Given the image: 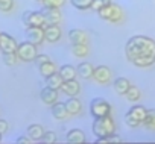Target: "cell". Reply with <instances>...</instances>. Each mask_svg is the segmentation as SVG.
Wrapping results in <instances>:
<instances>
[{
    "label": "cell",
    "mask_w": 155,
    "mask_h": 144,
    "mask_svg": "<svg viewBox=\"0 0 155 144\" xmlns=\"http://www.w3.org/2000/svg\"><path fill=\"white\" fill-rule=\"evenodd\" d=\"M65 141L70 144H84L87 142V136L81 129H70L65 135Z\"/></svg>",
    "instance_id": "obj_15"
},
{
    "label": "cell",
    "mask_w": 155,
    "mask_h": 144,
    "mask_svg": "<svg viewBox=\"0 0 155 144\" xmlns=\"http://www.w3.org/2000/svg\"><path fill=\"white\" fill-rule=\"evenodd\" d=\"M15 142H17V144H29V142H34V141H32L29 136H18Z\"/></svg>",
    "instance_id": "obj_37"
},
{
    "label": "cell",
    "mask_w": 155,
    "mask_h": 144,
    "mask_svg": "<svg viewBox=\"0 0 155 144\" xmlns=\"http://www.w3.org/2000/svg\"><path fill=\"white\" fill-rule=\"evenodd\" d=\"M96 144H110V142H116V144H120L122 142V138L119 136V135H116V133H111V135H108V136H104V138H97L96 141H94Z\"/></svg>",
    "instance_id": "obj_29"
},
{
    "label": "cell",
    "mask_w": 155,
    "mask_h": 144,
    "mask_svg": "<svg viewBox=\"0 0 155 144\" xmlns=\"http://www.w3.org/2000/svg\"><path fill=\"white\" fill-rule=\"evenodd\" d=\"M91 132L96 138H104V136H108L111 133L116 132V123L110 115H105V117H97L94 118L93 124H91Z\"/></svg>",
    "instance_id": "obj_2"
},
{
    "label": "cell",
    "mask_w": 155,
    "mask_h": 144,
    "mask_svg": "<svg viewBox=\"0 0 155 144\" xmlns=\"http://www.w3.org/2000/svg\"><path fill=\"white\" fill-rule=\"evenodd\" d=\"M17 56L20 61L23 62H34L37 55H38V50H37V44L31 43V41H25V43H20L17 46V50H15Z\"/></svg>",
    "instance_id": "obj_5"
},
{
    "label": "cell",
    "mask_w": 155,
    "mask_h": 144,
    "mask_svg": "<svg viewBox=\"0 0 155 144\" xmlns=\"http://www.w3.org/2000/svg\"><path fill=\"white\" fill-rule=\"evenodd\" d=\"M90 114L97 118V117H105V115H110L111 114V105L102 99V97H94L91 102H90Z\"/></svg>",
    "instance_id": "obj_6"
},
{
    "label": "cell",
    "mask_w": 155,
    "mask_h": 144,
    "mask_svg": "<svg viewBox=\"0 0 155 144\" xmlns=\"http://www.w3.org/2000/svg\"><path fill=\"white\" fill-rule=\"evenodd\" d=\"M26 40L34 44H41L44 41V27L43 26H28L25 30Z\"/></svg>",
    "instance_id": "obj_9"
},
{
    "label": "cell",
    "mask_w": 155,
    "mask_h": 144,
    "mask_svg": "<svg viewBox=\"0 0 155 144\" xmlns=\"http://www.w3.org/2000/svg\"><path fill=\"white\" fill-rule=\"evenodd\" d=\"M129 87H131V84H129V81L126 78H117L114 81V84H113V88H114V91L119 96H125V93L128 91Z\"/></svg>",
    "instance_id": "obj_21"
},
{
    "label": "cell",
    "mask_w": 155,
    "mask_h": 144,
    "mask_svg": "<svg viewBox=\"0 0 155 144\" xmlns=\"http://www.w3.org/2000/svg\"><path fill=\"white\" fill-rule=\"evenodd\" d=\"M111 70L107 67V65H99V67H94V71H93V79L97 82V84H108L111 81Z\"/></svg>",
    "instance_id": "obj_10"
},
{
    "label": "cell",
    "mask_w": 155,
    "mask_h": 144,
    "mask_svg": "<svg viewBox=\"0 0 155 144\" xmlns=\"http://www.w3.org/2000/svg\"><path fill=\"white\" fill-rule=\"evenodd\" d=\"M58 73L61 75V78H62L64 81H67V79H76V76H78L76 68H74L73 65H70V64L61 65V68H59Z\"/></svg>",
    "instance_id": "obj_22"
},
{
    "label": "cell",
    "mask_w": 155,
    "mask_h": 144,
    "mask_svg": "<svg viewBox=\"0 0 155 144\" xmlns=\"http://www.w3.org/2000/svg\"><path fill=\"white\" fill-rule=\"evenodd\" d=\"M21 21L23 24L28 27V26H46V21H44V15L41 11H26L23 15H21Z\"/></svg>",
    "instance_id": "obj_7"
},
{
    "label": "cell",
    "mask_w": 155,
    "mask_h": 144,
    "mask_svg": "<svg viewBox=\"0 0 155 144\" xmlns=\"http://www.w3.org/2000/svg\"><path fill=\"white\" fill-rule=\"evenodd\" d=\"M126 59L140 68L155 64V41L146 35H134L125 44Z\"/></svg>",
    "instance_id": "obj_1"
},
{
    "label": "cell",
    "mask_w": 155,
    "mask_h": 144,
    "mask_svg": "<svg viewBox=\"0 0 155 144\" xmlns=\"http://www.w3.org/2000/svg\"><path fill=\"white\" fill-rule=\"evenodd\" d=\"M46 61H49V56H47V55H43V53H38L34 62H35L37 65H40V64H43V62H46Z\"/></svg>",
    "instance_id": "obj_35"
},
{
    "label": "cell",
    "mask_w": 155,
    "mask_h": 144,
    "mask_svg": "<svg viewBox=\"0 0 155 144\" xmlns=\"http://www.w3.org/2000/svg\"><path fill=\"white\" fill-rule=\"evenodd\" d=\"M17 46L18 43L14 37L5 32H0V52L2 53H15Z\"/></svg>",
    "instance_id": "obj_8"
},
{
    "label": "cell",
    "mask_w": 155,
    "mask_h": 144,
    "mask_svg": "<svg viewBox=\"0 0 155 144\" xmlns=\"http://www.w3.org/2000/svg\"><path fill=\"white\" fill-rule=\"evenodd\" d=\"M8 129H9V126H8V121L0 118V133L3 135L5 132H8Z\"/></svg>",
    "instance_id": "obj_36"
},
{
    "label": "cell",
    "mask_w": 155,
    "mask_h": 144,
    "mask_svg": "<svg viewBox=\"0 0 155 144\" xmlns=\"http://www.w3.org/2000/svg\"><path fill=\"white\" fill-rule=\"evenodd\" d=\"M64 103H65V108H67L68 115H79V114H81V111H82V103L78 100L76 97H68V100L64 102Z\"/></svg>",
    "instance_id": "obj_19"
},
{
    "label": "cell",
    "mask_w": 155,
    "mask_h": 144,
    "mask_svg": "<svg viewBox=\"0 0 155 144\" xmlns=\"http://www.w3.org/2000/svg\"><path fill=\"white\" fill-rule=\"evenodd\" d=\"M93 0H70V3L74 9H79V11H85L90 9Z\"/></svg>",
    "instance_id": "obj_28"
},
{
    "label": "cell",
    "mask_w": 155,
    "mask_h": 144,
    "mask_svg": "<svg viewBox=\"0 0 155 144\" xmlns=\"http://www.w3.org/2000/svg\"><path fill=\"white\" fill-rule=\"evenodd\" d=\"M90 49L87 46V43L84 44H71V55L76 58H85L88 55Z\"/></svg>",
    "instance_id": "obj_25"
},
{
    "label": "cell",
    "mask_w": 155,
    "mask_h": 144,
    "mask_svg": "<svg viewBox=\"0 0 155 144\" xmlns=\"http://www.w3.org/2000/svg\"><path fill=\"white\" fill-rule=\"evenodd\" d=\"M87 40H88V37L82 29H71L68 32V41L71 44H84V43H87Z\"/></svg>",
    "instance_id": "obj_18"
},
{
    "label": "cell",
    "mask_w": 155,
    "mask_h": 144,
    "mask_svg": "<svg viewBox=\"0 0 155 144\" xmlns=\"http://www.w3.org/2000/svg\"><path fill=\"white\" fill-rule=\"evenodd\" d=\"M0 142H2V133H0Z\"/></svg>",
    "instance_id": "obj_38"
},
{
    "label": "cell",
    "mask_w": 155,
    "mask_h": 144,
    "mask_svg": "<svg viewBox=\"0 0 155 144\" xmlns=\"http://www.w3.org/2000/svg\"><path fill=\"white\" fill-rule=\"evenodd\" d=\"M40 99H41V102L44 105L52 106L55 102H58V90L50 88V87L46 85V88H43L41 93H40Z\"/></svg>",
    "instance_id": "obj_14"
},
{
    "label": "cell",
    "mask_w": 155,
    "mask_h": 144,
    "mask_svg": "<svg viewBox=\"0 0 155 144\" xmlns=\"http://www.w3.org/2000/svg\"><path fill=\"white\" fill-rule=\"evenodd\" d=\"M62 82H64V79L61 78V75L58 73V71H55L53 75H50V76L46 78V85L50 87V88H55V90H59L61 85H62Z\"/></svg>",
    "instance_id": "obj_24"
},
{
    "label": "cell",
    "mask_w": 155,
    "mask_h": 144,
    "mask_svg": "<svg viewBox=\"0 0 155 144\" xmlns=\"http://www.w3.org/2000/svg\"><path fill=\"white\" fill-rule=\"evenodd\" d=\"M76 71H78V76L82 78V79H93L94 67L90 62H81L79 65L76 67Z\"/></svg>",
    "instance_id": "obj_17"
},
{
    "label": "cell",
    "mask_w": 155,
    "mask_h": 144,
    "mask_svg": "<svg viewBox=\"0 0 155 144\" xmlns=\"http://www.w3.org/2000/svg\"><path fill=\"white\" fill-rule=\"evenodd\" d=\"M41 3L44 6H47V8H58V9H61L62 5L65 3V0H43Z\"/></svg>",
    "instance_id": "obj_33"
},
{
    "label": "cell",
    "mask_w": 155,
    "mask_h": 144,
    "mask_svg": "<svg viewBox=\"0 0 155 144\" xmlns=\"http://www.w3.org/2000/svg\"><path fill=\"white\" fill-rule=\"evenodd\" d=\"M18 56H17V53H3V62H5V65H8V67H14V65H17L18 64Z\"/></svg>",
    "instance_id": "obj_30"
},
{
    "label": "cell",
    "mask_w": 155,
    "mask_h": 144,
    "mask_svg": "<svg viewBox=\"0 0 155 144\" xmlns=\"http://www.w3.org/2000/svg\"><path fill=\"white\" fill-rule=\"evenodd\" d=\"M59 90L68 97H76L78 94L81 93V85H79V82H78L76 79H67V81L62 82Z\"/></svg>",
    "instance_id": "obj_12"
},
{
    "label": "cell",
    "mask_w": 155,
    "mask_h": 144,
    "mask_svg": "<svg viewBox=\"0 0 155 144\" xmlns=\"http://www.w3.org/2000/svg\"><path fill=\"white\" fill-rule=\"evenodd\" d=\"M125 97H126L128 102H138L140 97H141V93H140V90H138L137 87L131 85V87L128 88V91L125 93Z\"/></svg>",
    "instance_id": "obj_27"
},
{
    "label": "cell",
    "mask_w": 155,
    "mask_h": 144,
    "mask_svg": "<svg viewBox=\"0 0 155 144\" xmlns=\"http://www.w3.org/2000/svg\"><path fill=\"white\" fill-rule=\"evenodd\" d=\"M146 111H147V109H146L143 105H134V106H131L129 111H128L126 115H125V123H126V126H129V127H138V126L143 123V120H144Z\"/></svg>",
    "instance_id": "obj_4"
},
{
    "label": "cell",
    "mask_w": 155,
    "mask_h": 144,
    "mask_svg": "<svg viewBox=\"0 0 155 144\" xmlns=\"http://www.w3.org/2000/svg\"><path fill=\"white\" fill-rule=\"evenodd\" d=\"M62 37V30L59 27V24H47L44 26V41L49 43H56L59 41Z\"/></svg>",
    "instance_id": "obj_13"
},
{
    "label": "cell",
    "mask_w": 155,
    "mask_h": 144,
    "mask_svg": "<svg viewBox=\"0 0 155 144\" xmlns=\"http://www.w3.org/2000/svg\"><path fill=\"white\" fill-rule=\"evenodd\" d=\"M41 12H43V15H44L46 26H47V24H59V23H61L62 15H61V11H59L58 8H47V6H44V8L41 9Z\"/></svg>",
    "instance_id": "obj_11"
},
{
    "label": "cell",
    "mask_w": 155,
    "mask_h": 144,
    "mask_svg": "<svg viewBox=\"0 0 155 144\" xmlns=\"http://www.w3.org/2000/svg\"><path fill=\"white\" fill-rule=\"evenodd\" d=\"M111 2V0H93V2H91V6H90V9H93V11H99L102 6H105L107 3H110Z\"/></svg>",
    "instance_id": "obj_34"
},
{
    "label": "cell",
    "mask_w": 155,
    "mask_h": 144,
    "mask_svg": "<svg viewBox=\"0 0 155 144\" xmlns=\"http://www.w3.org/2000/svg\"><path fill=\"white\" fill-rule=\"evenodd\" d=\"M40 141H41V142H44V144H53V142H56V133H55V132H52V130L44 132Z\"/></svg>",
    "instance_id": "obj_32"
},
{
    "label": "cell",
    "mask_w": 155,
    "mask_h": 144,
    "mask_svg": "<svg viewBox=\"0 0 155 144\" xmlns=\"http://www.w3.org/2000/svg\"><path fill=\"white\" fill-rule=\"evenodd\" d=\"M38 71H40V75L46 79L47 76L53 75L55 71H56V65L49 59V61H46V62H43V64H40V65H38Z\"/></svg>",
    "instance_id": "obj_23"
},
{
    "label": "cell",
    "mask_w": 155,
    "mask_h": 144,
    "mask_svg": "<svg viewBox=\"0 0 155 144\" xmlns=\"http://www.w3.org/2000/svg\"><path fill=\"white\" fill-rule=\"evenodd\" d=\"M141 124L149 130H155V109L146 111V115H144V120H143Z\"/></svg>",
    "instance_id": "obj_26"
},
{
    "label": "cell",
    "mask_w": 155,
    "mask_h": 144,
    "mask_svg": "<svg viewBox=\"0 0 155 144\" xmlns=\"http://www.w3.org/2000/svg\"><path fill=\"white\" fill-rule=\"evenodd\" d=\"M26 133H28V136L35 142V141H40V139H41V136H43V133H44V129H43L41 124H29Z\"/></svg>",
    "instance_id": "obj_20"
},
{
    "label": "cell",
    "mask_w": 155,
    "mask_h": 144,
    "mask_svg": "<svg viewBox=\"0 0 155 144\" xmlns=\"http://www.w3.org/2000/svg\"><path fill=\"white\" fill-rule=\"evenodd\" d=\"M50 112L53 115L55 120H65L68 115L67 112V108H65V103L64 102H55L52 106H50Z\"/></svg>",
    "instance_id": "obj_16"
},
{
    "label": "cell",
    "mask_w": 155,
    "mask_h": 144,
    "mask_svg": "<svg viewBox=\"0 0 155 144\" xmlns=\"http://www.w3.org/2000/svg\"><path fill=\"white\" fill-rule=\"evenodd\" d=\"M35 2H43V0H35Z\"/></svg>",
    "instance_id": "obj_39"
},
{
    "label": "cell",
    "mask_w": 155,
    "mask_h": 144,
    "mask_svg": "<svg viewBox=\"0 0 155 144\" xmlns=\"http://www.w3.org/2000/svg\"><path fill=\"white\" fill-rule=\"evenodd\" d=\"M97 15H99L102 20L110 21V23H119V21H122L123 17H125L122 8L117 6V5H114V3H111V2L107 3L105 6H102V8L97 11Z\"/></svg>",
    "instance_id": "obj_3"
},
{
    "label": "cell",
    "mask_w": 155,
    "mask_h": 144,
    "mask_svg": "<svg viewBox=\"0 0 155 144\" xmlns=\"http://www.w3.org/2000/svg\"><path fill=\"white\" fill-rule=\"evenodd\" d=\"M14 6H15L14 0H0V12L8 14L14 9Z\"/></svg>",
    "instance_id": "obj_31"
}]
</instances>
